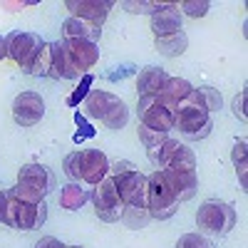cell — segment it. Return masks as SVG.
Listing matches in <instances>:
<instances>
[{
	"instance_id": "obj_1",
	"label": "cell",
	"mask_w": 248,
	"mask_h": 248,
	"mask_svg": "<svg viewBox=\"0 0 248 248\" xmlns=\"http://www.w3.org/2000/svg\"><path fill=\"white\" fill-rule=\"evenodd\" d=\"M174 129H179L181 137L189 139V141L206 139V137L211 134L214 119H211V112L203 107V102H201L196 87L189 92V97H184L179 105H176V112H174Z\"/></svg>"
},
{
	"instance_id": "obj_2",
	"label": "cell",
	"mask_w": 248,
	"mask_h": 248,
	"mask_svg": "<svg viewBox=\"0 0 248 248\" xmlns=\"http://www.w3.org/2000/svg\"><path fill=\"white\" fill-rule=\"evenodd\" d=\"M164 174H167L169 184H171V189L181 201H189L196 196L199 191V174H196V154L186 147V144H179L171 161H169V167L167 169H161Z\"/></svg>"
},
{
	"instance_id": "obj_3",
	"label": "cell",
	"mask_w": 248,
	"mask_h": 248,
	"mask_svg": "<svg viewBox=\"0 0 248 248\" xmlns=\"http://www.w3.org/2000/svg\"><path fill=\"white\" fill-rule=\"evenodd\" d=\"M85 114L92 119H99L107 129H122L129 122V109L127 105L102 90H90V94L85 97Z\"/></svg>"
},
{
	"instance_id": "obj_4",
	"label": "cell",
	"mask_w": 248,
	"mask_h": 248,
	"mask_svg": "<svg viewBox=\"0 0 248 248\" xmlns=\"http://www.w3.org/2000/svg\"><path fill=\"white\" fill-rule=\"evenodd\" d=\"M147 209H149V216L156 221H167L179 211V199L161 169L147 176Z\"/></svg>"
},
{
	"instance_id": "obj_5",
	"label": "cell",
	"mask_w": 248,
	"mask_h": 248,
	"mask_svg": "<svg viewBox=\"0 0 248 248\" xmlns=\"http://www.w3.org/2000/svg\"><path fill=\"white\" fill-rule=\"evenodd\" d=\"M196 226L201 233L221 238L236 226V209L231 203L218 201V199L203 201L196 211Z\"/></svg>"
},
{
	"instance_id": "obj_6",
	"label": "cell",
	"mask_w": 248,
	"mask_h": 248,
	"mask_svg": "<svg viewBox=\"0 0 248 248\" xmlns=\"http://www.w3.org/2000/svg\"><path fill=\"white\" fill-rule=\"evenodd\" d=\"M10 194V189H8ZM47 218V203L40 201V203H20L13 194L8 196V218L5 226L17 231H35L45 223Z\"/></svg>"
},
{
	"instance_id": "obj_7",
	"label": "cell",
	"mask_w": 248,
	"mask_h": 248,
	"mask_svg": "<svg viewBox=\"0 0 248 248\" xmlns=\"http://www.w3.org/2000/svg\"><path fill=\"white\" fill-rule=\"evenodd\" d=\"M92 203H94V214H97L99 221H105V223L119 221L124 203H122V199H119L117 184H114V179H112L109 174L102 179L99 184L92 186Z\"/></svg>"
},
{
	"instance_id": "obj_8",
	"label": "cell",
	"mask_w": 248,
	"mask_h": 248,
	"mask_svg": "<svg viewBox=\"0 0 248 248\" xmlns=\"http://www.w3.org/2000/svg\"><path fill=\"white\" fill-rule=\"evenodd\" d=\"M43 37L35 35V32H10L5 37V50H8V57L15 62V65L30 75V67L32 62L40 52V47H43Z\"/></svg>"
},
{
	"instance_id": "obj_9",
	"label": "cell",
	"mask_w": 248,
	"mask_h": 248,
	"mask_svg": "<svg viewBox=\"0 0 248 248\" xmlns=\"http://www.w3.org/2000/svg\"><path fill=\"white\" fill-rule=\"evenodd\" d=\"M137 112H139V124L141 127H149V129H156V132H167V134L174 129V109H169L167 105H164L159 94L139 97Z\"/></svg>"
},
{
	"instance_id": "obj_10",
	"label": "cell",
	"mask_w": 248,
	"mask_h": 248,
	"mask_svg": "<svg viewBox=\"0 0 248 248\" xmlns=\"http://www.w3.org/2000/svg\"><path fill=\"white\" fill-rule=\"evenodd\" d=\"M112 179L119 189V199H122L124 206H144V209H147V176L139 169L122 171Z\"/></svg>"
},
{
	"instance_id": "obj_11",
	"label": "cell",
	"mask_w": 248,
	"mask_h": 248,
	"mask_svg": "<svg viewBox=\"0 0 248 248\" xmlns=\"http://www.w3.org/2000/svg\"><path fill=\"white\" fill-rule=\"evenodd\" d=\"M45 117V102L37 92H20L13 102V119L20 127H35Z\"/></svg>"
},
{
	"instance_id": "obj_12",
	"label": "cell",
	"mask_w": 248,
	"mask_h": 248,
	"mask_svg": "<svg viewBox=\"0 0 248 248\" xmlns=\"http://www.w3.org/2000/svg\"><path fill=\"white\" fill-rule=\"evenodd\" d=\"M70 60L75 62V67L79 70V75H87L97 62H99V47L97 43H87V40H62Z\"/></svg>"
},
{
	"instance_id": "obj_13",
	"label": "cell",
	"mask_w": 248,
	"mask_h": 248,
	"mask_svg": "<svg viewBox=\"0 0 248 248\" xmlns=\"http://www.w3.org/2000/svg\"><path fill=\"white\" fill-rule=\"evenodd\" d=\"M65 8L72 13V17L87 20V23L102 28V23L107 20L112 3H105V0H67Z\"/></svg>"
},
{
	"instance_id": "obj_14",
	"label": "cell",
	"mask_w": 248,
	"mask_h": 248,
	"mask_svg": "<svg viewBox=\"0 0 248 248\" xmlns=\"http://www.w3.org/2000/svg\"><path fill=\"white\" fill-rule=\"evenodd\" d=\"M109 174V159L102 149H82V181L87 186L99 184Z\"/></svg>"
},
{
	"instance_id": "obj_15",
	"label": "cell",
	"mask_w": 248,
	"mask_h": 248,
	"mask_svg": "<svg viewBox=\"0 0 248 248\" xmlns=\"http://www.w3.org/2000/svg\"><path fill=\"white\" fill-rule=\"evenodd\" d=\"M17 184H30L35 189H43L45 194H50L57 186V176L45 164H23L17 171Z\"/></svg>"
},
{
	"instance_id": "obj_16",
	"label": "cell",
	"mask_w": 248,
	"mask_h": 248,
	"mask_svg": "<svg viewBox=\"0 0 248 248\" xmlns=\"http://www.w3.org/2000/svg\"><path fill=\"white\" fill-rule=\"evenodd\" d=\"M181 20H184V15H181L179 5L176 3H167L161 10H156L152 15V32H154V37H167V35L179 32L181 30Z\"/></svg>"
},
{
	"instance_id": "obj_17",
	"label": "cell",
	"mask_w": 248,
	"mask_h": 248,
	"mask_svg": "<svg viewBox=\"0 0 248 248\" xmlns=\"http://www.w3.org/2000/svg\"><path fill=\"white\" fill-rule=\"evenodd\" d=\"M50 65H52V72H50V79H79V70L75 67V62L70 60L62 40L57 43H50Z\"/></svg>"
},
{
	"instance_id": "obj_18",
	"label": "cell",
	"mask_w": 248,
	"mask_h": 248,
	"mask_svg": "<svg viewBox=\"0 0 248 248\" xmlns=\"http://www.w3.org/2000/svg\"><path fill=\"white\" fill-rule=\"evenodd\" d=\"M90 199H92V186H87L85 181H70L67 186H62V191H60V206L67 211L82 209Z\"/></svg>"
},
{
	"instance_id": "obj_19",
	"label": "cell",
	"mask_w": 248,
	"mask_h": 248,
	"mask_svg": "<svg viewBox=\"0 0 248 248\" xmlns=\"http://www.w3.org/2000/svg\"><path fill=\"white\" fill-rule=\"evenodd\" d=\"M102 35V28L87 23V20H79V17H67L62 23V40H87V43H97Z\"/></svg>"
},
{
	"instance_id": "obj_20",
	"label": "cell",
	"mask_w": 248,
	"mask_h": 248,
	"mask_svg": "<svg viewBox=\"0 0 248 248\" xmlns=\"http://www.w3.org/2000/svg\"><path fill=\"white\" fill-rule=\"evenodd\" d=\"M169 79V75L164 72L161 67H144L139 72V79H137V97H152V94H159L161 87H164V82Z\"/></svg>"
},
{
	"instance_id": "obj_21",
	"label": "cell",
	"mask_w": 248,
	"mask_h": 248,
	"mask_svg": "<svg viewBox=\"0 0 248 248\" xmlns=\"http://www.w3.org/2000/svg\"><path fill=\"white\" fill-rule=\"evenodd\" d=\"M191 90H194L191 82H186L184 77H169L167 82H164V87H161L159 97H161V102H164V105H167L169 109L176 112V105H179L184 97H189Z\"/></svg>"
},
{
	"instance_id": "obj_22",
	"label": "cell",
	"mask_w": 248,
	"mask_h": 248,
	"mask_svg": "<svg viewBox=\"0 0 248 248\" xmlns=\"http://www.w3.org/2000/svg\"><path fill=\"white\" fill-rule=\"evenodd\" d=\"M154 47L164 57H179L181 52H186V47H189V35H186L184 30H179V32L167 35V37H156Z\"/></svg>"
},
{
	"instance_id": "obj_23",
	"label": "cell",
	"mask_w": 248,
	"mask_h": 248,
	"mask_svg": "<svg viewBox=\"0 0 248 248\" xmlns=\"http://www.w3.org/2000/svg\"><path fill=\"white\" fill-rule=\"evenodd\" d=\"M176 147H179V141L171 139V137H169L167 141L156 144V147H149V149H147V156H149V161H152V167H154V169H167L169 161H171V156H174V152H176Z\"/></svg>"
},
{
	"instance_id": "obj_24",
	"label": "cell",
	"mask_w": 248,
	"mask_h": 248,
	"mask_svg": "<svg viewBox=\"0 0 248 248\" xmlns=\"http://www.w3.org/2000/svg\"><path fill=\"white\" fill-rule=\"evenodd\" d=\"M119 221L127 226V229L139 231V229H144V226L152 221V216H149V209H144V206H124Z\"/></svg>"
},
{
	"instance_id": "obj_25",
	"label": "cell",
	"mask_w": 248,
	"mask_h": 248,
	"mask_svg": "<svg viewBox=\"0 0 248 248\" xmlns=\"http://www.w3.org/2000/svg\"><path fill=\"white\" fill-rule=\"evenodd\" d=\"M10 194L20 203H40V201H45V196H47L43 189H35V186H30V184H15L10 189Z\"/></svg>"
},
{
	"instance_id": "obj_26",
	"label": "cell",
	"mask_w": 248,
	"mask_h": 248,
	"mask_svg": "<svg viewBox=\"0 0 248 248\" xmlns=\"http://www.w3.org/2000/svg\"><path fill=\"white\" fill-rule=\"evenodd\" d=\"M246 139H238L236 141V147H233V154H231V159H233V167H236V171H238V179H241V189L246 191V186H248V179H246V169H248V164H246Z\"/></svg>"
},
{
	"instance_id": "obj_27",
	"label": "cell",
	"mask_w": 248,
	"mask_h": 248,
	"mask_svg": "<svg viewBox=\"0 0 248 248\" xmlns=\"http://www.w3.org/2000/svg\"><path fill=\"white\" fill-rule=\"evenodd\" d=\"M50 72H52V65H50V43H45L43 47H40L35 62H32L30 75H35V77H50Z\"/></svg>"
},
{
	"instance_id": "obj_28",
	"label": "cell",
	"mask_w": 248,
	"mask_h": 248,
	"mask_svg": "<svg viewBox=\"0 0 248 248\" xmlns=\"http://www.w3.org/2000/svg\"><path fill=\"white\" fill-rule=\"evenodd\" d=\"M62 169H65L67 179L70 181H82V152H72L65 156V161H62Z\"/></svg>"
},
{
	"instance_id": "obj_29",
	"label": "cell",
	"mask_w": 248,
	"mask_h": 248,
	"mask_svg": "<svg viewBox=\"0 0 248 248\" xmlns=\"http://www.w3.org/2000/svg\"><path fill=\"white\" fill-rule=\"evenodd\" d=\"M167 3H147V0H124L122 8L124 10H129V13H137V15H154L156 10H161Z\"/></svg>"
},
{
	"instance_id": "obj_30",
	"label": "cell",
	"mask_w": 248,
	"mask_h": 248,
	"mask_svg": "<svg viewBox=\"0 0 248 248\" xmlns=\"http://www.w3.org/2000/svg\"><path fill=\"white\" fill-rule=\"evenodd\" d=\"M137 134H139V141L144 144V147H156V144H161V141H167L169 139V134L167 132H156V129H149V127H137Z\"/></svg>"
},
{
	"instance_id": "obj_31",
	"label": "cell",
	"mask_w": 248,
	"mask_h": 248,
	"mask_svg": "<svg viewBox=\"0 0 248 248\" xmlns=\"http://www.w3.org/2000/svg\"><path fill=\"white\" fill-rule=\"evenodd\" d=\"M92 82H94V77H92L90 72L79 77V87H77V90H75V92H72V94L67 97V105H70V107H77L79 102H85V97L90 94V87H92Z\"/></svg>"
},
{
	"instance_id": "obj_32",
	"label": "cell",
	"mask_w": 248,
	"mask_h": 248,
	"mask_svg": "<svg viewBox=\"0 0 248 248\" xmlns=\"http://www.w3.org/2000/svg\"><path fill=\"white\" fill-rule=\"evenodd\" d=\"M199 97L203 102V107L209 109V112H218L221 105H223V99H221V92L214 90V87H199Z\"/></svg>"
},
{
	"instance_id": "obj_33",
	"label": "cell",
	"mask_w": 248,
	"mask_h": 248,
	"mask_svg": "<svg viewBox=\"0 0 248 248\" xmlns=\"http://www.w3.org/2000/svg\"><path fill=\"white\" fill-rule=\"evenodd\" d=\"M209 3L206 0H184V3H179V10H184L189 17H203L206 13H209Z\"/></svg>"
},
{
	"instance_id": "obj_34",
	"label": "cell",
	"mask_w": 248,
	"mask_h": 248,
	"mask_svg": "<svg viewBox=\"0 0 248 248\" xmlns=\"http://www.w3.org/2000/svg\"><path fill=\"white\" fill-rule=\"evenodd\" d=\"M176 248H211V243L206 241V236H201V233H184L176 241Z\"/></svg>"
},
{
	"instance_id": "obj_35",
	"label": "cell",
	"mask_w": 248,
	"mask_h": 248,
	"mask_svg": "<svg viewBox=\"0 0 248 248\" xmlns=\"http://www.w3.org/2000/svg\"><path fill=\"white\" fill-rule=\"evenodd\" d=\"M75 122H77V127H79V132L75 134V139H77V141H79V139H85V137H94V129L85 122V117H82L79 112L75 114Z\"/></svg>"
},
{
	"instance_id": "obj_36",
	"label": "cell",
	"mask_w": 248,
	"mask_h": 248,
	"mask_svg": "<svg viewBox=\"0 0 248 248\" xmlns=\"http://www.w3.org/2000/svg\"><path fill=\"white\" fill-rule=\"evenodd\" d=\"M134 72V65H122V67H114V72H107V79L117 82V79H124Z\"/></svg>"
},
{
	"instance_id": "obj_37",
	"label": "cell",
	"mask_w": 248,
	"mask_h": 248,
	"mask_svg": "<svg viewBox=\"0 0 248 248\" xmlns=\"http://www.w3.org/2000/svg\"><path fill=\"white\" fill-rule=\"evenodd\" d=\"M243 102H246V90H241V92H238V97L233 99V114H236L241 122H246V109H243Z\"/></svg>"
},
{
	"instance_id": "obj_38",
	"label": "cell",
	"mask_w": 248,
	"mask_h": 248,
	"mask_svg": "<svg viewBox=\"0 0 248 248\" xmlns=\"http://www.w3.org/2000/svg\"><path fill=\"white\" fill-rule=\"evenodd\" d=\"M35 248H67V246L62 241H57V238H52V236H45V238H40L35 243Z\"/></svg>"
},
{
	"instance_id": "obj_39",
	"label": "cell",
	"mask_w": 248,
	"mask_h": 248,
	"mask_svg": "<svg viewBox=\"0 0 248 248\" xmlns=\"http://www.w3.org/2000/svg\"><path fill=\"white\" fill-rule=\"evenodd\" d=\"M8 189L5 191H0V223H5V218H8Z\"/></svg>"
},
{
	"instance_id": "obj_40",
	"label": "cell",
	"mask_w": 248,
	"mask_h": 248,
	"mask_svg": "<svg viewBox=\"0 0 248 248\" xmlns=\"http://www.w3.org/2000/svg\"><path fill=\"white\" fill-rule=\"evenodd\" d=\"M8 57V50H5V37H0V62Z\"/></svg>"
},
{
	"instance_id": "obj_41",
	"label": "cell",
	"mask_w": 248,
	"mask_h": 248,
	"mask_svg": "<svg viewBox=\"0 0 248 248\" xmlns=\"http://www.w3.org/2000/svg\"><path fill=\"white\" fill-rule=\"evenodd\" d=\"M67 248H82V246H67Z\"/></svg>"
}]
</instances>
